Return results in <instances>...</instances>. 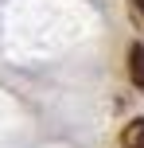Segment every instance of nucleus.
<instances>
[{
  "instance_id": "1",
  "label": "nucleus",
  "mask_w": 144,
  "mask_h": 148,
  "mask_svg": "<svg viewBox=\"0 0 144 148\" xmlns=\"http://www.w3.org/2000/svg\"><path fill=\"white\" fill-rule=\"evenodd\" d=\"M129 78H132L136 90H144V43L129 47Z\"/></svg>"
},
{
  "instance_id": "2",
  "label": "nucleus",
  "mask_w": 144,
  "mask_h": 148,
  "mask_svg": "<svg viewBox=\"0 0 144 148\" xmlns=\"http://www.w3.org/2000/svg\"><path fill=\"white\" fill-rule=\"evenodd\" d=\"M121 148H144V117H132L121 129Z\"/></svg>"
},
{
  "instance_id": "3",
  "label": "nucleus",
  "mask_w": 144,
  "mask_h": 148,
  "mask_svg": "<svg viewBox=\"0 0 144 148\" xmlns=\"http://www.w3.org/2000/svg\"><path fill=\"white\" fill-rule=\"evenodd\" d=\"M132 8L140 12V20H144V0H132Z\"/></svg>"
}]
</instances>
